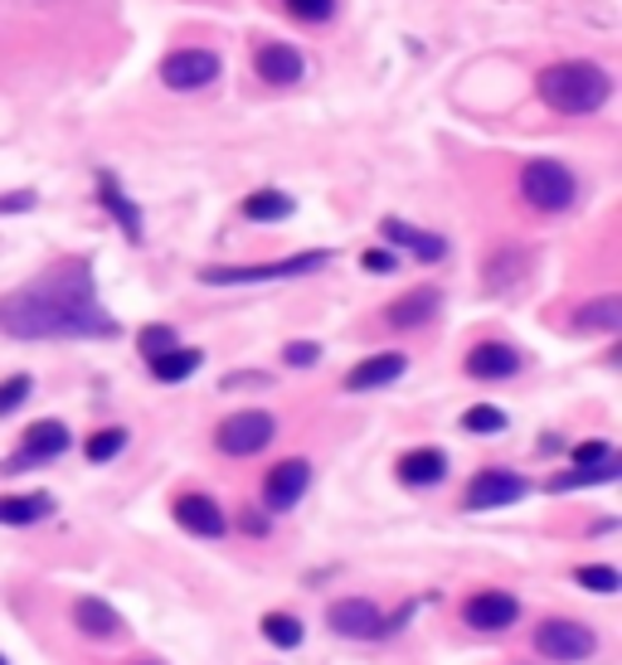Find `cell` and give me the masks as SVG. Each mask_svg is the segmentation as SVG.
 <instances>
[{"label":"cell","mask_w":622,"mask_h":665,"mask_svg":"<svg viewBox=\"0 0 622 665\" xmlns=\"http://www.w3.org/2000/svg\"><path fill=\"white\" fill-rule=\"evenodd\" d=\"M0 330L16 340H112L117 316L102 311L88 258H63L0 301Z\"/></svg>","instance_id":"obj_1"},{"label":"cell","mask_w":622,"mask_h":665,"mask_svg":"<svg viewBox=\"0 0 622 665\" xmlns=\"http://www.w3.org/2000/svg\"><path fill=\"white\" fill-rule=\"evenodd\" d=\"M535 88H540V98H545V108H554L560 117H589L613 98V78L589 59L554 63V69L540 73Z\"/></svg>","instance_id":"obj_2"},{"label":"cell","mask_w":622,"mask_h":665,"mask_svg":"<svg viewBox=\"0 0 622 665\" xmlns=\"http://www.w3.org/2000/svg\"><path fill=\"white\" fill-rule=\"evenodd\" d=\"M330 262V248H312V252H297V258H283V262H254V268H205L200 282L205 287H248V282H287V277H307L316 268Z\"/></svg>","instance_id":"obj_3"},{"label":"cell","mask_w":622,"mask_h":665,"mask_svg":"<svg viewBox=\"0 0 622 665\" xmlns=\"http://www.w3.org/2000/svg\"><path fill=\"white\" fill-rule=\"evenodd\" d=\"M521 195L531 199L535 209H545V215H560V209H569L579 199V180L564 161L540 156V161H525V170H521Z\"/></svg>","instance_id":"obj_4"},{"label":"cell","mask_w":622,"mask_h":665,"mask_svg":"<svg viewBox=\"0 0 622 665\" xmlns=\"http://www.w3.org/2000/svg\"><path fill=\"white\" fill-rule=\"evenodd\" d=\"M535 651L545 661H560V665H574V661H589L599 651V636L584 622H569V617H550L535 627Z\"/></svg>","instance_id":"obj_5"},{"label":"cell","mask_w":622,"mask_h":665,"mask_svg":"<svg viewBox=\"0 0 622 665\" xmlns=\"http://www.w3.org/2000/svg\"><path fill=\"white\" fill-rule=\"evenodd\" d=\"M273 433H277V418L263 414V408H248V414H234V418L219 423L215 447L224 457H254V451H263L273 443Z\"/></svg>","instance_id":"obj_6"},{"label":"cell","mask_w":622,"mask_h":665,"mask_svg":"<svg viewBox=\"0 0 622 665\" xmlns=\"http://www.w3.org/2000/svg\"><path fill=\"white\" fill-rule=\"evenodd\" d=\"M525 496H531V482H525V476L486 467V472H476L472 482H467V496H462V505H467V510H496V505H515V500H525Z\"/></svg>","instance_id":"obj_7"},{"label":"cell","mask_w":622,"mask_h":665,"mask_svg":"<svg viewBox=\"0 0 622 665\" xmlns=\"http://www.w3.org/2000/svg\"><path fill=\"white\" fill-rule=\"evenodd\" d=\"M219 54H209V49H176V54H166L161 63V83L176 88V92H195V88H209L219 78Z\"/></svg>","instance_id":"obj_8"},{"label":"cell","mask_w":622,"mask_h":665,"mask_svg":"<svg viewBox=\"0 0 622 665\" xmlns=\"http://www.w3.org/2000/svg\"><path fill=\"white\" fill-rule=\"evenodd\" d=\"M326 622H330V632L351 636V642H379L385 636V612L369 603V597H340V603H330Z\"/></svg>","instance_id":"obj_9"},{"label":"cell","mask_w":622,"mask_h":665,"mask_svg":"<svg viewBox=\"0 0 622 665\" xmlns=\"http://www.w3.org/2000/svg\"><path fill=\"white\" fill-rule=\"evenodd\" d=\"M515 617H521V603L501 588L472 593L467 607H462V622H467L472 632H506V627H515Z\"/></svg>","instance_id":"obj_10"},{"label":"cell","mask_w":622,"mask_h":665,"mask_svg":"<svg viewBox=\"0 0 622 665\" xmlns=\"http://www.w3.org/2000/svg\"><path fill=\"white\" fill-rule=\"evenodd\" d=\"M69 447H73L69 428H63V423H55V418H45V423H34V428L24 433V443H20V451H16V461H10V472L39 467V461H55V457H63Z\"/></svg>","instance_id":"obj_11"},{"label":"cell","mask_w":622,"mask_h":665,"mask_svg":"<svg viewBox=\"0 0 622 665\" xmlns=\"http://www.w3.org/2000/svg\"><path fill=\"white\" fill-rule=\"evenodd\" d=\"M312 486V467L302 457H287L277 461V467L268 472V482H263V500H268V510H293V505L307 496Z\"/></svg>","instance_id":"obj_12"},{"label":"cell","mask_w":622,"mask_h":665,"mask_svg":"<svg viewBox=\"0 0 622 665\" xmlns=\"http://www.w3.org/2000/svg\"><path fill=\"white\" fill-rule=\"evenodd\" d=\"M515 369H521V355H515L506 340H482L467 355V375L482 384H506V379H515Z\"/></svg>","instance_id":"obj_13"},{"label":"cell","mask_w":622,"mask_h":665,"mask_svg":"<svg viewBox=\"0 0 622 665\" xmlns=\"http://www.w3.org/2000/svg\"><path fill=\"white\" fill-rule=\"evenodd\" d=\"M176 525L180 529H190V535H200V539H219L224 529H229V520H224V510L209 496H180L176 500Z\"/></svg>","instance_id":"obj_14"},{"label":"cell","mask_w":622,"mask_h":665,"mask_svg":"<svg viewBox=\"0 0 622 665\" xmlns=\"http://www.w3.org/2000/svg\"><path fill=\"white\" fill-rule=\"evenodd\" d=\"M408 369V360L399 350H385V355H369V360H361L346 375V389L351 394H369V389H385V384H394Z\"/></svg>","instance_id":"obj_15"},{"label":"cell","mask_w":622,"mask_h":665,"mask_svg":"<svg viewBox=\"0 0 622 665\" xmlns=\"http://www.w3.org/2000/svg\"><path fill=\"white\" fill-rule=\"evenodd\" d=\"M379 234H385L389 248H408V252H418L423 262H443L447 258V238L423 234V229H414V224H404V219H385V224H379Z\"/></svg>","instance_id":"obj_16"},{"label":"cell","mask_w":622,"mask_h":665,"mask_svg":"<svg viewBox=\"0 0 622 665\" xmlns=\"http://www.w3.org/2000/svg\"><path fill=\"white\" fill-rule=\"evenodd\" d=\"M73 627L83 636H92V642H112V636H122V617H117V607L102 603V597H78Z\"/></svg>","instance_id":"obj_17"},{"label":"cell","mask_w":622,"mask_h":665,"mask_svg":"<svg viewBox=\"0 0 622 665\" xmlns=\"http://www.w3.org/2000/svg\"><path fill=\"white\" fill-rule=\"evenodd\" d=\"M258 73H263V83L287 88V83H302L307 59H302V49H293V44H268V49H258Z\"/></svg>","instance_id":"obj_18"},{"label":"cell","mask_w":622,"mask_h":665,"mask_svg":"<svg viewBox=\"0 0 622 665\" xmlns=\"http://www.w3.org/2000/svg\"><path fill=\"white\" fill-rule=\"evenodd\" d=\"M447 476V451L438 447H414V451H404L399 457V482L404 486H438Z\"/></svg>","instance_id":"obj_19"},{"label":"cell","mask_w":622,"mask_h":665,"mask_svg":"<svg viewBox=\"0 0 622 665\" xmlns=\"http://www.w3.org/2000/svg\"><path fill=\"white\" fill-rule=\"evenodd\" d=\"M438 306L443 297L433 287H414L408 297H399L389 306V326H399V330H414V326H428L433 316H438Z\"/></svg>","instance_id":"obj_20"},{"label":"cell","mask_w":622,"mask_h":665,"mask_svg":"<svg viewBox=\"0 0 622 665\" xmlns=\"http://www.w3.org/2000/svg\"><path fill=\"white\" fill-rule=\"evenodd\" d=\"M98 199H102V209H108V215H112V219L127 229V238H131V244H141V209L131 205V199H127V190H122V185H117V176H108V170H102V176H98Z\"/></svg>","instance_id":"obj_21"},{"label":"cell","mask_w":622,"mask_h":665,"mask_svg":"<svg viewBox=\"0 0 622 665\" xmlns=\"http://www.w3.org/2000/svg\"><path fill=\"white\" fill-rule=\"evenodd\" d=\"M297 215V199L293 195H283V190H254L244 199V219H254V224H283V219H293Z\"/></svg>","instance_id":"obj_22"},{"label":"cell","mask_w":622,"mask_h":665,"mask_svg":"<svg viewBox=\"0 0 622 665\" xmlns=\"http://www.w3.org/2000/svg\"><path fill=\"white\" fill-rule=\"evenodd\" d=\"M55 515L49 496H0V525H39Z\"/></svg>","instance_id":"obj_23"},{"label":"cell","mask_w":622,"mask_h":665,"mask_svg":"<svg viewBox=\"0 0 622 665\" xmlns=\"http://www.w3.org/2000/svg\"><path fill=\"white\" fill-rule=\"evenodd\" d=\"M200 365H205L200 350H185V345H176V350L156 355V360H151V375L161 379V384H180V379H190Z\"/></svg>","instance_id":"obj_24"},{"label":"cell","mask_w":622,"mask_h":665,"mask_svg":"<svg viewBox=\"0 0 622 665\" xmlns=\"http://www.w3.org/2000/svg\"><path fill=\"white\" fill-rule=\"evenodd\" d=\"M574 326H579V330H618V326H622V297L584 301V306L574 311Z\"/></svg>","instance_id":"obj_25"},{"label":"cell","mask_w":622,"mask_h":665,"mask_svg":"<svg viewBox=\"0 0 622 665\" xmlns=\"http://www.w3.org/2000/svg\"><path fill=\"white\" fill-rule=\"evenodd\" d=\"M525 277V252L521 248H496L492 262H486V287L501 291V287H515Z\"/></svg>","instance_id":"obj_26"},{"label":"cell","mask_w":622,"mask_h":665,"mask_svg":"<svg viewBox=\"0 0 622 665\" xmlns=\"http://www.w3.org/2000/svg\"><path fill=\"white\" fill-rule=\"evenodd\" d=\"M263 636H268L277 651H297L307 632H302V622L293 617V612H268V617H263Z\"/></svg>","instance_id":"obj_27"},{"label":"cell","mask_w":622,"mask_h":665,"mask_svg":"<svg viewBox=\"0 0 622 665\" xmlns=\"http://www.w3.org/2000/svg\"><path fill=\"white\" fill-rule=\"evenodd\" d=\"M462 428H467V433H482V437H496V433L511 428V418H506V408L476 404V408H467V414H462Z\"/></svg>","instance_id":"obj_28"},{"label":"cell","mask_w":622,"mask_h":665,"mask_svg":"<svg viewBox=\"0 0 622 665\" xmlns=\"http://www.w3.org/2000/svg\"><path fill=\"white\" fill-rule=\"evenodd\" d=\"M622 467H618V457L613 461H603V467H574V472H564V476H554V490H574V486H599V482H613Z\"/></svg>","instance_id":"obj_29"},{"label":"cell","mask_w":622,"mask_h":665,"mask_svg":"<svg viewBox=\"0 0 622 665\" xmlns=\"http://www.w3.org/2000/svg\"><path fill=\"white\" fill-rule=\"evenodd\" d=\"M122 447H127V428H98L88 437L83 451H88V461H98V467H102V461H112Z\"/></svg>","instance_id":"obj_30"},{"label":"cell","mask_w":622,"mask_h":665,"mask_svg":"<svg viewBox=\"0 0 622 665\" xmlns=\"http://www.w3.org/2000/svg\"><path fill=\"white\" fill-rule=\"evenodd\" d=\"M579 588H589V593H618L622 588V578H618V568H608V564H589V568H579L574 574Z\"/></svg>","instance_id":"obj_31"},{"label":"cell","mask_w":622,"mask_h":665,"mask_svg":"<svg viewBox=\"0 0 622 665\" xmlns=\"http://www.w3.org/2000/svg\"><path fill=\"white\" fill-rule=\"evenodd\" d=\"M180 336H176V326H141V355L147 360H156V355H166V350H176Z\"/></svg>","instance_id":"obj_32"},{"label":"cell","mask_w":622,"mask_h":665,"mask_svg":"<svg viewBox=\"0 0 622 665\" xmlns=\"http://www.w3.org/2000/svg\"><path fill=\"white\" fill-rule=\"evenodd\" d=\"M287 10H293L297 20H307V24H326L330 16H336V0H287Z\"/></svg>","instance_id":"obj_33"},{"label":"cell","mask_w":622,"mask_h":665,"mask_svg":"<svg viewBox=\"0 0 622 665\" xmlns=\"http://www.w3.org/2000/svg\"><path fill=\"white\" fill-rule=\"evenodd\" d=\"M30 398V375H16V379H6L0 384V418L6 414H16V408Z\"/></svg>","instance_id":"obj_34"},{"label":"cell","mask_w":622,"mask_h":665,"mask_svg":"<svg viewBox=\"0 0 622 665\" xmlns=\"http://www.w3.org/2000/svg\"><path fill=\"white\" fill-rule=\"evenodd\" d=\"M283 360L293 365V369H307V365L322 360V345H316V340H293V345L283 350Z\"/></svg>","instance_id":"obj_35"},{"label":"cell","mask_w":622,"mask_h":665,"mask_svg":"<svg viewBox=\"0 0 622 665\" xmlns=\"http://www.w3.org/2000/svg\"><path fill=\"white\" fill-rule=\"evenodd\" d=\"M618 451L613 443H584V447H574V467H603V461H613Z\"/></svg>","instance_id":"obj_36"},{"label":"cell","mask_w":622,"mask_h":665,"mask_svg":"<svg viewBox=\"0 0 622 665\" xmlns=\"http://www.w3.org/2000/svg\"><path fill=\"white\" fill-rule=\"evenodd\" d=\"M361 262H365V272L385 277V272H394V268H399V252H394V248H369Z\"/></svg>","instance_id":"obj_37"},{"label":"cell","mask_w":622,"mask_h":665,"mask_svg":"<svg viewBox=\"0 0 622 665\" xmlns=\"http://www.w3.org/2000/svg\"><path fill=\"white\" fill-rule=\"evenodd\" d=\"M39 195L34 190H16V195H0V215H24V209H34Z\"/></svg>","instance_id":"obj_38"},{"label":"cell","mask_w":622,"mask_h":665,"mask_svg":"<svg viewBox=\"0 0 622 665\" xmlns=\"http://www.w3.org/2000/svg\"><path fill=\"white\" fill-rule=\"evenodd\" d=\"M24 6H55V0H24Z\"/></svg>","instance_id":"obj_39"},{"label":"cell","mask_w":622,"mask_h":665,"mask_svg":"<svg viewBox=\"0 0 622 665\" xmlns=\"http://www.w3.org/2000/svg\"><path fill=\"white\" fill-rule=\"evenodd\" d=\"M137 665H156V661H137Z\"/></svg>","instance_id":"obj_40"},{"label":"cell","mask_w":622,"mask_h":665,"mask_svg":"<svg viewBox=\"0 0 622 665\" xmlns=\"http://www.w3.org/2000/svg\"><path fill=\"white\" fill-rule=\"evenodd\" d=\"M0 665H10V661H6V656H0Z\"/></svg>","instance_id":"obj_41"}]
</instances>
